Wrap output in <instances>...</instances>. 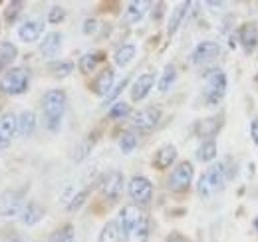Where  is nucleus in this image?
Returning <instances> with one entry per match:
<instances>
[{
    "instance_id": "f257e3e1",
    "label": "nucleus",
    "mask_w": 258,
    "mask_h": 242,
    "mask_svg": "<svg viewBox=\"0 0 258 242\" xmlns=\"http://www.w3.org/2000/svg\"><path fill=\"white\" fill-rule=\"evenodd\" d=\"M119 226L125 242H145L149 236V220L139 205H125L121 209Z\"/></svg>"
},
{
    "instance_id": "f03ea898",
    "label": "nucleus",
    "mask_w": 258,
    "mask_h": 242,
    "mask_svg": "<svg viewBox=\"0 0 258 242\" xmlns=\"http://www.w3.org/2000/svg\"><path fill=\"white\" fill-rule=\"evenodd\" d=\"M68 97L66 91L62 90H50L46 91L42 99V111H44V123L50 131H58L62 125V117L66 113Z\"/></svg>"
},
{
    "instance_id": "7ed1b4c3",
    "label": "nucleus",
    "mask_w": 258,
    "mask_h": 242,
    "mask_svg": "<svg viewBox=\"0 0 258 242\" xmlns=\"http://www.w3.org/2000/svg\"><path fill=\"white\" fill-rule=\"evenodd\" d=\"M226 181H228L226 163H215L201 175V179L197 183V191L203 199H211L225 189Z\"/></svg>"
},
{
    "instance_id": "20e7f679",
    "label": "nucleus",
    "mask_w": 258,
    "mask_h": 242,
    "mask_svg": "<svg viewBox=\"0 0 258 242\" xmlns=\"http://www.w3.org/2000/svg\"><path fill=\"white\" fill-rule=\"evenodd\" d=\"M30 86V74L26 68H10L0 78V91L6 95H20Z\"/></svg>"
},
{
    "instance_id": "39448f33",
    "label": "nucleus",
    "mask_w": 258,
    "mask_h": 242,
    "mask_svg": "<svg viewBox=\"0 0 258 242\" xmlns=\"http://www.w3.org/2000/svg\"><path fill=\"white\" fill-rule=\"evenodd\" d=\"M226 93V76L223 70L211 68L205 74V101L209 105H217Z\"/></svg>"
},
{
    "instance_id": "423d86ee",
    "label": "nucleus",
    "mask_w": 258,
    "mask_h": 242,
    "mask_svg": "<svg viewBox=\"0 0 258 242\" xmlns=\"http://www.w3.org/2000/svg\"><path fill=\"white\" fill-rule=\"evenodd\" d=\"M123 185H125V179H123L121 171H107L99 181V193H101L103 199L113 203V201L119 199V195L123 191Z\"/></svg>"
},
{
    "instance_id": "0eeeda50",
    "label": "nucleus",
    "mask_w": 258,
    "mask_h": 242,
    "mask_svg": "<svg viewBox=\"0 0 258 242\" xmlns=\"http://www.w3.org/2000/svg\"><path fill=\"white\" fill-rule=\"evenodd\" d=\"M24 193L22 191H6L0 195V218H16L24 209Z\"/></svg>"
},
{
    "instance_id": "6e6552de",
    "label": "nucleus",
    "mask_w": 258,
    "mask_h": 242,
    "mask_svg": "<svg viewBox=\"0 0 258 242\" xmlns=\"http://www.w3.org/2000/svg\"><path fill=\"white\" fill-rule=\"evenodd\" d=\"M193 177H195L193 163L183 161V163H179V165L173 169V173H171V177H169V189L175 191V193H185V191L191 187Z\"/></svg>"
},
{
    "instance_id": "1a4fd4ad",
    "label": "nucleus",
    "mask_w": 258,
    "mask_h": 242,
    "mask_svg": "<svg viewBox=\"0 0 258 242\" xmlns=\"http://www.w3.org/2000/svg\"><path fill=\"white\" fill-rule=\"evenodd\" d=\"M127 191H129V197L135 205H147L153 197V183L149 181L147 177H133L127 185Z\"/></svg>"
},
{
    "instance_id": "9d476101",
    "label": "nucleus",
    "mask_w": 258,
    "mask_h": 242,
    "mask_svg": "<svg viewBox=\"0 0 258 242\" xmlns=\"http://www.w3.org/2000/svg\"><path fill=\"white\" fill-rule=\"evenodd\" d=\"M161 119V109L159 107H145V109H139L137 113H133L131 117V125L133 129H139V131H151Z\"/></svg>"
},
{
    "instance_id": "9b49d317",
    "label": "nucleus",
    "mask_w": 258,
    "mask_h": 242,
    "mask_svg": "<svg viewBox=\"0 0 258 242\" xmlns=\"http://www.w3.org/2000/svg\"><path fill=\"white\" fill-rule=\"evenodd\" d=\"M219 54H221V46L213 40H205V42L197 44V48L191 54V60H193L195 66H203V64L213 62Z\"/></svg>"
},
{
    "instance_id": "f8f14e48",
    "label": "nucleus",
    "mask_w": 258,
    "mask_h": 242,
    "mask_svg": "<svg viewBox=\"0 0 258 242\" xmlns=\"http://www.w3.org/2000/svg\"><path fill=\"white\" fill-rule=\"evenodd\" d=\"M153 86H155V74H151V72L141 74V76L133 82V86H131V90H129V95H131L133 101H141V99H145V97L149 95V91L153 90Z\"/></svg>"
},
{
    "instance_id": "ddd939ff",
    "label": "nucleus",
    "mask_w": 258,
    "mask_h": 242,
    "mask_svg": "<svg viewBox=\"0 0 258 242\" xmlns=\"http://www.w3.org/2000/svg\"><path fill=\"white\" fill-rule=\"evenodd\" d=\"M16 123H18V117L14 113L0 115V151L6 149L16 137Z\"/></svg>"
},
{
    "instance_id": "4468645a",
    "label": "nucleus",
    "mask_w": 258,
    "mask_h": 242,
    "mask_svg": "<svg viewBox=\"0 0 258 242\" xmlns=\"http://www.w3.org/2000/svg\"><path fill=\"white\" fill-rule=\"evenodd\" d=\"M44 34V22L38 18L34 20H26L20 28H18V38L24 42V44H34L40 40V36Z\"/></svg>"
},
{
    "instance_id": "2eb2a0df",
    "label": "nucleus",
    "mask_w": 258,
    "mask_h": 242,
    "mask_svg": "<svg viewBox=\"0 0 258 242\" xmlns=\"http://www.w3.org/2000/svg\"><path fill=\"white\" fill-rule=\"evenodd\" d=\"M44 207L40 205V203H36V201H30V203H26L24 205V209L20 212V222L24 224V226H34V224H38L40 220H42V216H44Z\"/></svg>"
},
{
    "instance_id": "dca6fc26",
    "label": "nucleus",
    "mask_w": 258,
    "mask_h": 242,
    "mask_svg": "<svg viewBox=\"0 0 258 242\" xmlns=\"http://www.w3.org/2000/svg\"><path fill=\"white\" fill-rule=\"evenodd\" d=\"M149 6L151 4L147 0H133V2H129L127 10H125V16H123L125 24H137V22H141L143 16L147 14Z\"/></svg>"
},
{
    "instance_id": "f3484780",
    "label": "nucleus",
    "mask_w": 258,
    "mask_h": 242,
    "mask_svg": "<svg viewBox=\"0 0 258 242\" xmlns=\"http://www.w3.org/2000/svg\"><path fill=\"white\" fill-rule=\"evenodd\" d=\"M60 48H62V34L60 32H50L40 42V52L44 58H54L60 52Z\"/></svg>"
},
{
    "instance_id": "a211bd4d",
    "label": "nucleus",
    "mask_w": 258,
    "mask_h": 242,
    "mask_svg": "<svg viewBox=\"0 0 258 242\" xmlns=\"http://www.w3.org/2000/svg\"><path fill=\"white\" fill-rule=\"evenodd\" d=\"M175 159H177V147L175 145H163L153 157V167L157 171H165L175 163Z\"/></svg>"
},
{
    "instance_id": "6ab92c4d",
    "label": "nucleus",
    "mask_w": 258,
    "mask_h": 242,
    "mask_svg": "<svg viewBox=\"0 0 258 242\" xmlns=\"http://www.w3.org/2000/svg\"><path fill=\"white\" fill-rule=\"evenodd\" d=\"M113 82H115L113 70H111V68H105V70L96 78V82H94V93L105 97V95L111 91V88H113Z\"/></svg>"
},
{
    "instance_id": "aec40b11",
    "label": "nucleus",
    "mask_w": 258,
    "mask_h": 242,
    "mask_svg": "<svg viewBox=\"0 0 258 242\" xmlns=\"http://www.w3.org/2000/svg\"><path fill=\"white\" fill-rule=\"evenodd\" d=\"M36 129V113L32 109H24L18 115V123H16V135L20 137H30Z\"/></svg>"
},
{
    "instance_id": "412c9836",
    "label": "nucleus",
    "mask_w": 258,
    "mask_h": 242,
    "mask_svg": "<svg viewBox=\"0 0 258 242\" xmlns=\"http://www.w3.org/2000/svg\"><path fill=\"white\" fill-rule=\"evenodd\" d=\"M189 8H191V2H181V4H177V8L171 12L169 26H167V34H169V36H173L175 32L181 28V24H183V20H185Z\"/></svg>"
},
{
    "instance_id": "4be33fe9",
    "label": "nucleus",
    "mask_w": 258,
    "mask_h": 242,
    "mask_svg": "<svg viewBox=\"0 0 258 242\" xmlns=\"http://www.w3.org/2000/svg\"><path fill=\"white\" fill-rule=\"evenodd\" d=\"M240 44H242V48H244V52L246 54H252L254 50H256L258 46V30L256 26H252V24H246V26H242V30H240Z\"/></svg>"
},
{
    "instance_id": "5701e85b",
    "label": "nucleus",
    "mask_w": 258,
    "mask_h": 242,
    "mask_svg": "<svg viewBox=\"0 0 258 242\" xmlns=\"http://www.w3.org/2000/svg\"><path fill=\"white\" fill-rule=\"evenodd\" d=\"M99 242H125L121 226H119L117 220L105 222V226L101 228V234H99Z\"/></svg>"
},
{
    "instance_id": "b1692460",
    "label": "nucleus",
    "mask_w": 258,
    "mask_h": 242,
    "mask_svg": "<svg viewBox=\"0 0 258 242\" xmlns=\"http://www.w3.org/2000/svg\"><path fill=\"white\" fill-rule=\"evenodd\" d=\"M103 52H88V54H84L82 58H80V64H78V68H80V72L82 74H92V72H96V68L103 62Z\"/></svg>"
},
{
    "instance_id": "393cba45",
    "label": "nucleus",
    "mask_w": 258,
    "mask_h": 242,
    "mask_svg": "<svg viewBox=\"0 0 258 242\" xmlns=\"http://www.w3.org/2000/svg\"><path fill=\"white\" fill-rule=\"evenodd\" d=\"M219 129H221V119L219 117H207V119H201L195 125V131H197L199 137H213Z\"/></svg>"
},
{
    "instance_id": "a878e982",
    "label": "nucleus",
    "mask_w": 258,
    "mask_h": 242,
    "mask_svg": "<svg viewBox=\"0 0 258 242\" xmlns=\"http://www.w3.org/2000/svg\"><path fill=\"white\" fill-rule=\"evenodd\" d=\"M175 82H177V68H175L173 64H169V66H165L161 78H159V82H157V90L161 91V93H165V91H169L173 88Z\"/></svg>"
},
{
    "instance_id": "bb28decb",
    "label": "nucleus",
    "mask_w": 258,
    "mask_h": 242,
    "mask_svg": "<svg viewBox=\"0 0 258 242\" xmlns=\"http://www.w3.org/2000/svg\"><path fill=\"white\" fill-rule=\"evenodd\" d=\"M215 157H217V143H215V139L203 141L201 147L197 149V161H201V163H211V161H215Z\"/></svg>"
},
{
    "instance_id": "cd10ccee",
    "label": "nucleus",
    "mask_w": 258,
    "mask_h": 242,
    "mask_svg": "<svg viewBox=\"0 0 258 242\" xmlns=\"http://www.w3.org/2000/svg\"><path fill=\"white\" fill-rule=\"evenodd\" d=\"M133 58H135V46H133V44H123V46L115 52L113 62H115L117 68H125V66H129V64L133 62Z\"/></svg>"
},
{
    "instance_id": "c85d7f7f",
    "label": "nucleus",
    "mask_w": 258,
    "mask_h": 242,
    "mask_svg": "<svg viewBox=\"0 0 258 242\" xmlns=\"http://www.w3.org/2000/svg\"><path fill=\"white\" fill-rule=\"evenodd\" d=\"M16 56H18V50L12 42H0V70L12 64L16 60Z\"/></svg>"
},
{
    "instance_id": "c756f323",
    "label": "nucleus",
    "mask_w": 258,
    "mask_h": 242,
    "mask_svg": "<svg viewBox=\"0 0 258 242\" xmlns=\"http://www.w3.org/2000/svg\"><path fill=\"white\" fill-rule=\"evenodd\" d=\"M94 145H96V137H94V135H90L88 139H84V141L76 147V151H74V161H76V163H82L84 159H88V155L92 153Z\"/></svg>"
},
{
    "instance_id": "7c9ffc66",
    "label": "nucleus",
    "mask_w": 258,
    "mask_h": 242,
    "mask_svg": "<svg viewBox=\"0 0 258 242\" xmlns=\"http://www.w3.org/2000/svg\"><path fill=\"white\" fill-rule=\"evenodd\" d=\"M22 8H24V2H20V0H12V2H8V4H6V10H4V18H6V22H8V24H14L16 18L20 16Z\"/></svg>"
},
{
    "instance_id": "2f4dec72",
    "label": "nucleus",
    "mask_w": 258,
    "mask_h": 242,
    "mask_svg": "<svg viewBox=\"0 0 258 242\" xmlns=\"http://www.w3.org/2000/svg\"><path fill=\"white\" fill-rule=\"evenodd\" d=\"M74 240V226L72 224H62L58 230L52 232L48 242H72Z\"/></svg>"
},
{
    "instance_id": "473e14b6",
    "label": "nucleus",
    "mask_w": 258,
    "mask_h": 242,
    "mask_svg": "<svg viewBox=\"0 0 258 242\" xmlns=\"http://www.w3.org/2000/svg\"><path fill=\"white\" fill-rule=\"evenodd\" d=\"M129 113H131V105H127L125 101H115V103L109 107L107 117H109V119H123V117H127Z\"/></svg>"
},
{
    "instance_id": "72a5a7b5",
    "label": "nucleus",
    "mask_w": 258,
    "mask_h": 242,
    "mask_svg": "<svg viewBox=\"0 0 258 242\" xmlns=\"http://www.w3.org/2000/svg\"><path fill=\"white\" fill-rule=\"evenodd\" d=\"M135 147H137V135L131 133V131L121 133V137H119V149H121V153L129 155V153H133Z\"/></svg>"
},
{
    "instance_id": "f704fd0d",
    "label": "nucleus",
    "mask_w": 258,
    "mask_h": 242,
    "mask_svg": "<svg viewBox=\"0 0 258 242\" xmlns=\"http://www.w3.org/2000/svg\"><path fill=\"white\" fill-rule=\"evenodd\" d=\"M48 70H50L56 78H66V76L72 74L74 64H72V62H52V64L48 66Z\"/></svg>"
},
{
    "instance_id": "c9c22d12",
    "label": "nucleus",
    "mask_w": 258,
    "mask_h": 242,
    "mask_svg": "<svg viewBox=\"0 0 258 242\" xmlns=\"http://www.w3.org/2000/svg\"><path fill=\"white\" fill-rule=\"evenodd\" d=\"M127 84H129V78H123V80H119V84L117 86H113L111 88V91L103 97V105H113L115 101H117V97H119V93L127 88Z\"/></svg>"
},
{
    "instance_id": "e433bc0d",
    "label": "nucleus",
    "mask_w": 258,
    "mask_h": 242,
    "mask_svg": "<svg viewBox=\"0 0 258 242\" xmlns=\"http://www.w3.org/2000/svg\"><path fill=\"white\" fill-rule=\"evenodd\" d=\"M88 189H84V191H78L70 201H68V205H66V209H68V212H76L82 209V205L86 203V199H88Z\"/></svg>"
},
{
    "instance_id": "4c0bfd02",
    "label": "nucleus",
    "mask_w": 258,
    "mask_h": 242,
    "mask_svg": "<svg viewBox=\"0 0 258 242\" xmlns=\"http://www.w3.org/2000/svg\"><path fill=\"white\" fill-rule=\"evenodd\" d=\"M66 18V10L62 6H52L50 12H48V22L50 24H60Z\"/></svg>"
},
{
    "instance_id": "58836bf2",
    "label": "nucleus",
    "mask_w": 258,
    "mask_h": 242,
    "mask_svg": "<svg viewBox=\"0 0 258 242\" xmlns=\"http://www.w3.org/2000/svg\"><path fill=\"white\" fill-rule=\"evenodd\" d=\"M82 30H84V34H88V36H90V34H94V32L97 30V20L88 18V20L84 22V28H82Z\"/></svg>"
},
{
    "instance_id": "ea45409f",
    "label": "nucleus",
    "mask_w": 258,
    "mask_h": 242,
    "mask_svg": "<svg viewBox=\"0 0 258 242\" xmlns=\"http://www.w3.org/2000/svg\"><path fill=\"white\" fill-rule=\"evenodd\" d=\"M250 137H252V141L258 145V119H254L250 123Z\"/></svg>"
},
{
    "instance_id": "a19ab883",
    "label": "nucleus",
    "mask_w": 258,
    "mask_h": 242,
    "mask_svg": "<svg viewBox=\"0 0 258 242\" xmlns=\"http://www.w3.org/2000/svg\"><path fill=\"white\" fill-rule=\"evenodd\" d=\"M4 242H24V238H22L18 232H10V234L4 238Z\"/></svg>"
},
{
    "instance_id": "79ce46f5",
    "label": "nucleus",
    "mask_w": 258,
    "mask_h": 242,
    "mask_svg": "<svg viewBox=\"0 0 258 242\" xmlns=\"http://www.w3.org/2000/svg\"><path fill=\"white\" fill-rule=\"evenodd\" d=\"M254 226H256V228H258V218H256V222H254Z\"/></svg>"
},
{
    "instance_id": "37998d69",
    "label": "nucleus",
    "mask_w": 258,
    "mask_h": 242,
    "mask_svg": "<svg viewBox=\"0 0 258 242\" xmlns=\"http://www.w3.org/2000/svg\"><path fill=\"white\" fill-rule=\"evenodd\" d=\"M72 242H76V240H72Z\"/></svg>"
}]
</instances>
